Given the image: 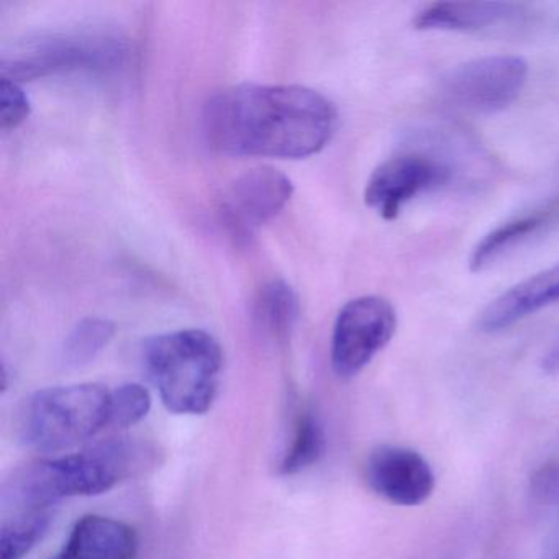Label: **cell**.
<instances>
[{
	"instance_id": "obj_1",
	"label": "cell",
	"mask_w": 559,
	"mask_h": 559,
	"mask_svg": "<svg viewBox=\"0 0 559 559\" xmlns=\"http://www.w3.org/2000/svg\"><path fill=\"white\" fill-rule=\"evenodd\" d=\"M338 110L319 91L296 84H238L209 97L202 112L214 152L250 158L302 159L335 135Z\"/></svg>"
},
{
	"instance_id": "obj_2",
	"label": "cell",
	"mask_w": 559,
	"mask_h": 559,
	"mask_svg": "<svg viewBox=\"0 0 559 559\" xmlns=\"http://www.w3.org/2000/svg\"><path fill=\"white\" fill-rule=\"evenodd\" d=\"M139 464V447L126 440H110L81 453L35 461L15 471L5 486L4 503L14 513L47 512L71 497L109 492Z\"/></svg>"
},
{
	"instance_id": "obj_3",
	"label": "cell",
	"mask_w": 559,
	"mask_h": 559,
	"mask_svg": "<svg viewBox=\"0 0 559 559\" xmlns=\"http://www.w3.org/2000/svg\"><path fill=\"white\" fill-rule=\"evenodd\" d=\"M146 376L173 414L204 415L217 397L224 368L221 343L204 330L163 333L143 346Z\"/></svg>"
},
{
	"instance_id": "obj_4",
	"label": "cell",
	"mask_w": 559,
	"mask_h": 559,
	"mask_svg": "<svg viewBox=\"0 0 559 559\" xmlns=\"http://www.w3.org/2000/svg\"><path fill=\"white\" fill-rule=\"evenodd\" d=\"M112 391L100 384L58 385L35 392L21 418V437L44 453L70 450L110 427Z\"/></svg>"
},
{
	"instance_id": "obj_5",
	"label": "cell",
	"mask_w": 559,
	"mask_h": 559,
	"mask_svg": "<svg viewBox=\"0 0 559 559\" xmlns=\"http://www.w3.org/2000/svg\"><path fill=\"white\" fill-rule=\"evenodd\" d=\"M127 45L106 31H73L27 40L2 60V78L37 80L68 71H114L122 67Z\"/></svg>"
},
{
	"instance_id": "obj_6",
	"label": "cell",
	"mask_w": 559,
	"mask_h": 559,
	"mask_svg": "<svg viewBox=\"0 0 559 559\" xmlns=\"http://www.w3.org/2000/svg\"><path fill=\"white\" fill-rule=\"evenodd\" d=\"M397 312L384 297L361 296L340 310L333 325L332 368L342 379L358 376L394 338Z\"/></svg>"
},
{
	"instance_id": "obj_7",
	"label": "cell",
	"mask_w": 559,
	"mask_h": 559,
	"mask_svg": "<svg viewBox=\"0 0 559 559\" xmlns=\"http://www.w3.org/2000/svg\"><path fill=\"white\" fill-rule=\"evenodd\" d=\"M528 80V63L512 55H493L457 64L441 80V94L457 109L497 114L512 106Z\"/></svg>"
},
{
	"instance_id": "obj_8",
	"label": "cell",
	"mask_w": 559,
	"mask_h": 559,
	"mask_svg": "<svg viewBox=\"0 0 559 559\" xmlns=\"http://www.w3.org/2000/svg\"><path fill=\"white\" fill-rule=\"evenodd\" d=\"M293 194V181L284 173L271 166L250 169L225 191L222 222L238 240H250L264 224L283 212Z\"/></svg>"
},
{
	"instance_id": "obj_9",
	"label": "cell",
	"mask_w": 559,
	"mask_h": 559,
	"mask_svg": "<svg viewBox=\"0 0 559 559\" xmlns=\"http://www.w3.org/2000/svg\"><path fill=\"white\" fill-rule=\"evenodd\" d=\"M450 179L451 168L441 159L418 153L394 156L369 176L365 202L379 217L395 221L412 199L443 188Z\"/></svg>"
},
{
	"instance_id": "obj_10",
	"label": "cell",
	"mask_w": 559,
	"mask_h": 559,
	"mask_svg": "<svg viewBox=\"0 0 559 559\" xmlns=\"http://www.w3.org/2000/svg\"><path fill=\"white\" fill-rule=\"evenodd\" d=\"M365 476L372 492L404 507L424 503L437 484L433 469L418 451L395 444H381L369 453Z\"/></svg>"
},
{
	"instance_id": "obj_11",
	"label": "cell",
	"mask_w": 559,
	"mask_h": 559,
	"mask_svg": "<svg viewBox=\"0 0 559 559\" xmlns=\"http://www.w3.org/2000/svg\"><path fill=\"white\" fill-rule=\"evenodd\" d=\"M139 533L106 515H84L74 523L63 548L51 559H136Z\"/></svg>"
},
{
	"instance_id": "obj_12",
	"label": "cell",
	"mask_w": 559,
	"mask_h": 559,
	"mask_svg": "<svg viewBox=\"0 0 559 559\" xmlns=\"http://www.w3.org/2000/svg\"><path fill=\"white\" fill-rule=\"evenodd\" d=\"M556 302H559V264L539 271L500 294L480 313L477 325L486 333L503 332Z\"/></svg>"
},
{
	"instance_id": "obj_13",
	"label": "cell",
	"mask_w": 559,
	"mask_h": 559,
	"mask_svg": "<svg viewBox=\"0 0 559 559\" xmlns=\"http://www.w3.org/2000/svg\"><path fill=\"white\" fill-rule=\"evenodd\" d=\"M516 15L519 8L510 2H435L418 11L412 25L424 32H479Z\"/></svg>"
},
{
	"instance_id": "obj_14",
	"label": "cell",
	"mask_w": 559,
	"mask_h": 559,
	"mask_svg": "<svg viewBox=\"0 0 559 559\" xmlns=\"http://www.w3.org/2000/svg\"><path fill=\"white\" fill-rule=\"evenodd\" d=\"M559 222V199L530 214L520 215L493 228L474 248L469 258V270L480 273L502 260L507 253L522 247L536 235L555 227Z\"/></svg>"
},
{
	"instance_id": "obj_15",
	"label": "cell",
	"mask_w": 559,
	"mask_h": 559,
	"mask_svg": "<svg viewBox=\"0 0 559 559\" xmlns=\"http://www.w3.org/2000/svg\"><path fill=\"white\" fill-rule=\"evenodd\" d=\"M299 297L281 280L271 281L258 293L253 319L257 329L274 343H286L299 319Z\"/></svg>"
},
{
	"instance_id": "obj_16",
	"label": "cell",
	"mask_w": 559,
	"mask_h": 559,
	"mask_svg": "<svg viewBox=\"0 0 559 559\" xmlns=\"http://www.w3.org/2000/svg\"><path fill=\"white\" fill-rule=\"evenodd\" d=\"M326 437L319 415L310 408L297 412L290 441L281 456L277 471L283 476H296L316 466L325 453Z\"/></svg>"
},
{
	"instance_id": "obj_17",
	"label": "cell",
	"mask_w": 559,
	"mask_h": 559,
	"mask_svg": "<svg viewBox=\"0 0 559 559\" xmlns=\"http://www.w3.org/2000/svg\"><path fill=\"white\" fill-rule=\"evenodd\" d=\"M50 512L14 513L0 532V558L24 559L50 528Z\"/></svg>"
},
{
	"instance_id": "obj_18",
	"label": "cell",
	"mask_w": 559,
	"mask_h": 559,
	"mask_svg": "<svg viewBox=\"0 0 559 559\" xmlns=\"http://www.w3.org/2000/svg\"><path fill=\"white\" fill-rule=\"evenodd\" d=\"M116 330V325L110 320L99 319V317L81 320L64 342V362L78 368L93 361L112 342Z\"/></svg>"
},
{
	"instance_id": "obj_19",
	"label": "cell",
	"mask_w": 559,
	"mask_h": 559,
	"mask_svg": "<svg viewBox=\"0 0 559 559\" xmlns=\"http://www.w3.org/2000/svg\"><path fill=\"white\" fill-rule=\"evenodd\" d=\"M152 408V395L142 384L129 382L112 391L110 427L127 428L140 424Z\"/></svg>"
},
{
	"instance_id": "obj_20",
	"label": "cell",
	"mask_w": 559,
	"mask_h": 559,
	"mask_svg": "<svg viewBox=\"0 0 559 559\" xmlns=\"http://www.w3.org/2000/svg\"><path fill=\"white\" fill-rule=\"evenodd\" d=\"M31 100L19 81L2 78L0 83V129H19L31 116Z\"/></svg>"
},
{
	"instance_id": "obj_21",
	"label": "cell",
	"mask_w": 559,
	"mask_h": 559,
	"mask_svg": "<svg viewBox=\"0 0 559 559\" xmlns=\"http://www.w3.org/2000/svg\"><path fill=\"white\" fill-rule=\"evenodd\" d=\"M545 366L546 369H552V371L559 369V345L549 353L548 358H546Z\"/></svg>"
},
{
	"instance_id": "obj_22",
	"label": "cell",
	"mask_w": 559,
	"mask_h": 559,
	"mask_svg": "<svg viewBox=\"0 0 559 559\" xmlns=\"http://www.w3.org/2000/svg\"><path fill=\"white\" fill-rule=\"evenodd\" d=\"M4 379H8V371L4 368ZM4 389H8V381H4Z\"/></svg>"
}]
</instances>
